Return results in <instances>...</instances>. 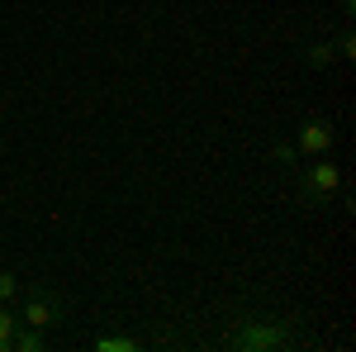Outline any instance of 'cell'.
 Masks as SVG:
<instances>
[{"mask_svg": "<svg viewBox=\"0 0 356 352\" xmlns=\"http://www.w3.org/2000/svg\"><path fill=\"white\" fill-rule=\"evenodd\" d=\"M342 167L332 162L328 153L323 158H314L309 167H300V205L304 210H323V205H332L337 200V190H342Z\"/></svg>", "mask_w": 356, "mask_h": 352, "instance_id": "obj_1", "label": "cell"}, {"mask_svg": "<svg viewBox=\"0 0 356 352\" xmlns=\"http://www.w3.org/2000/svg\"><path fill=\"white\" fill-rule=\"evenodd\" d=\"M295 338V324L290 319H275V314H261V319H247L233 338H228V348H238V352H271V348H285Z\"/></svg>", "mask_w": 356, "mask_h": 352, "instance_id": "obj_2", "label": "cell"}, {"mask_svg": "<svg viewBox=\"0 0 356 352\" xmlns=\"http://www.w3.org/2000/svg\"><path fill=\"white\" fill-rule=\"evenodd\" d=\"M290 143L300 148V158H323V153H332V143H337V129H332V119H323V114H304Z\"/></svg>", "mask_w": 356, "mask_h": 352, "instance_id": "obj_3", "label": "cell"}, {"mask_svg": "<svg viewBox=\"0 0 356 352\" xmlns=\"http://www.w3.org/2000/svg\"><path fill=\"white\" fill-rule=\"evenodd\" d=\"M29 328H53L62 324V300L48 296V291H38V296H29L24 300V314H19Z\"/></svg>", "mask_w": 356, "mask_h": 352, "instance_id": "obj_4", "label": "cell"}, {"mask_svg": "<svg viewBox=\"0 0 356 352\" xmlns=\"http://www.w3.org/2000/svg\"><path fill=\"white\" fill-rule=\"evenodd\" d=\"M300 57L309 67H332V62H337V48H332V38H314V43L300 48Z\"/></svg>", "mask_w": 356, "mask_h": 352, "instance_id": "obj_5", "label": "cell"}, {"mask_svg": "<svg viewBox=\"0 0 356 352\" xmlns=\"http://www.w3.org/2000/svg\"><path fill=\"white\" fill-rule=\"evenodd\" d=\"M43 348H48L43 328H29V324H19V328H15V338H10V352H43Z\"/></svg>", "mask_w": 356, "mask_h": 352, "instance_id": "obj_6", "label": "cell"}, {"mask_svg": "<svg viewBox=\"0 0 356 352\" xmlns=\"http://www.w3.org/2000/svg\"><path fill=\"white\" fill-rule=\"evenodd\" d=\"M95 352H138V338H129V333H105V338H95Z\"/></svg>", "mask_w": 356, "mask_h": 352, "instance_id": "obj_7", "label": "cell"}, {"mask_svg": "<svg viewBox=\"0 0 356 352\" xmlns=\"http://www.w3.org/2000/svg\"><path fill=\"white\" fill-rule=\"evenodd\" d=\"M19 324H24V319H19L10 305H0V352H10V338H15V328H19Z\"/></svg>", "mask_w": 356, "mask_h": 352, "instance_id": "obj_8", "label": "cell"}, {"mask_svg": "<svg viewBox=\"0 0 356 352\" xmlns=\"http://www.w3.org/2000/svg\"><path fill=\"white\" fill-rule=\"evenodd\" d=\"M271 162H280L285 171H290V167H300V148H295L290 138H280V143H271Z\"/></svg>", "mask_w": 356, "mask_h": 352, "instance_id": "obj_9", "label": "cell"}, {"mask_svg": "<svg viewBox=\"0 0 356 352\" xmlns=\"http://www.w3.org/2000/svg\"><path fill=\"white\" fill-rule=\"evenodd\" d=\"M332 48H337V62H352V57H356V33H352V29H342V33L332 38Z\"/></svg>", "mask_w": 356, "mask_h": 352, "instance_id": "obj_10", "label": "cell"}, {"mask_svg": "<svg viewBox=\"0 0 356 352\" xmlns=\"http://www.w3.org/2000/svg\"><path fill=\"white\" fill-rule=\"evenodd\" d=\"M15 300H19V276L0 271V305H15Z\"/></svg>", "mask_w": 356, "mask_h": 352, "instance_id": "obj_11", "label": "cell"}]
</instances>
